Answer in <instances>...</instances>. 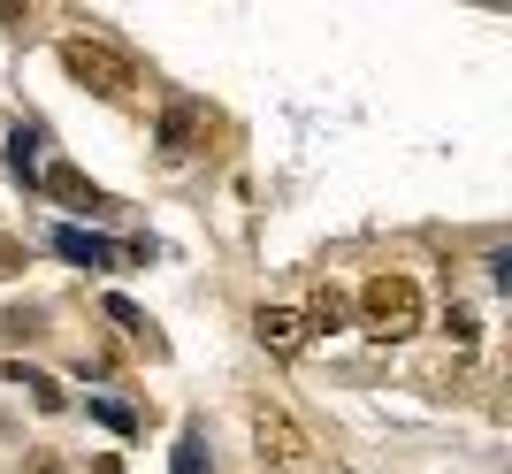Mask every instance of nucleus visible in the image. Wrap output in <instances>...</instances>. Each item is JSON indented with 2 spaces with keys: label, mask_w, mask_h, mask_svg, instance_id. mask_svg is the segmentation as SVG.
Returning a JSON list of instances; mask_svg holds the SVG:
<instances>
[{
  "label": "nucleus",
  "mask_w": 512,
  "mask_h": 474,
  "mask_svg": "<svg viewBox=\"0 0 512 474\" xmlns=\"http://www.w3.org/2000/svg\"><path fill=\"white\" fill-rule=\"evenodd\" d=\"M360 322H367V337H383V345H398V337H413L421 329V283L413 276H367L360 283Z\"/></svg>",
  "instance_id": "obj_1"
},
{
  "label": "nucleus",
  "mask_w": 512,
  "mask_h": 474,
  "mask_svg": "<svg viewBox=\"0 0 512 474\" xmlns=\"http://www.w3.org/2000/svg\"><path fill=\"white\" fill-rule=\"evenodd\" d=\"M62 69L85 92H100V100H123V92L138 85V69H130L115 46H100V39H62Z\"/></svg>",
  "instance_id": "obj_2"
},
{
  "label": "nucleus",
  "mask_w": 512,
  "mask_h": 474,
  "mask_svg": "<svg viewBox=\"0 0 512 474\" xmlns=\"http://www.w3.org/2000/svg\"><path fill=\"white\" fill-rule=\"evenodd\" d=\"M199 130H207V108H199V100H169V108H161V153L184 161V153L199 146Z\"/></svg>",
  "instance_id": "obj_3"
},
{
  "label": "nucleus",
  "mask_w": 512,
  "mask_h": 474,
  "mask_svg": "<svg viewBox=\"0 0 512 474\" xmlns=\"http://www.w3.org/2000/svg\"><path fill=\"white\" fill-rule=\"evenodd\" d=\"M253 329H260V345H268V352H283V360H291V352L306 345V314H299V306H260V314H253Z\"/></svg>",
  "instance_id": "obj_4"
},
{
  "label": "nucleus",
  "mask_w": 512,
  "mask_h": 474,
  "mask_svg": "<svg viewBox=\"0 0 512 474\" xmlns=\"http://www.w3.org/2000/svg\"><path fill=\"white\" fill-rule=\"evenodd\" d=\"M39 184L54 199H62V207H77V215H85V207H100V192H92L85 184V169H69V161H54V169H39Z\"/></svg>",
  "instance_id": "obj_5"
},
{
  "label": "nucleus",
  "mask_w": 512,
  "mask_h": 474,
  "mask_svg": "<svg viewBox=\"0 0 512 474\" xmlns=\"http://www.w3.org/2000/svg\"><path fill=\"white\" fill-rule=\"evenodd\" d=\"M260 452H268V459H283V467H299V459H306V436L291 429L283 413H260Z\"/></svg>",
  "instance_id": "obj_6"
},
{
  "label": "nucleus",
  "mask_w": 512,
  "mask_h": 474,
  "mask_svg": "<svg viewBox=\"0 0 512 474\" xmlns=\"http://www.w3.org/2000/svg\"><path fill=\"white\" fill-rule=\"evenodd\" d=\"M39 146H46V130L16 123V138H8V169H16L23 184H39Z\"/></svg>",
  "instance_id": "obj_7"
},
{
  "label": "nucleus",
  "mask_w": 512,
  "mask_h": 474,
  "mask_svg": "<svg viewBox=\"0 0 512 474\" xmlns=\"http://www.w3.org/2000/svg\"><path fill=\"white\" fill-rule=\"evenodd\" d=\"M54 253H62V260H85V268H100V260H123L115 245H100V237H85V230H54Z\"/></svg>",
  "instance_id": "obj_8"
},
{
  "label": "nucleus",
  "mask_w": 512,
  "mask_h": 474,
  "mask_svg": "<svg viewBox=\"0 0 512 474\" xmlns=\"http://www.w3.org/2000/svg\"><path fill=\"white\" fill-rule=\"evenodd\" d=\"M8 375H16V383H23V390H31V398H39V406H46V413H62V406H69V390H62V383H54V375H39V367H23V360H16V367H8Z\"/></svg>",
  "instance_id": "obj_9"
},
{
  "label": "nucleus",
  "mask_w": 512,
  "mask_h": 474,
  "mask_svg": "<svg viewBox=\"0 0 512 474\" xmlns=\"http://www.w3.org/2000/svg\"><path fill=\"white\" fill-rule=\"evenodd\" d=\"M344 291H314V306H306V329H344Z\"/></svg>",
  "instance_id": "obj_10"
},
{
  "label": "nucleus",
  "mask_w": 512,
  "mask_h": 474,
  "mask_svg": "<svg viewBox=\"0 0 512 474\" xmlns=\"http://www.w3.org/2000/svg\"><path fill=\"white\" fill-rule=\"evenodd\" d=\"M107 322H123L130 337H146V345H153V322H146V314H138V306L123 299V291H107Z\"/></svg>",
  "instance_id": "obj_11"
},
{
  "label": "nucleus",
  "mask_w": 512,
  "mask_h": 474,
  "mask_svg": "<svg viewBox=\"0 0 512 474\" xmlns=\"http://www.w3.org/2000/svg\"><path fill=\"white\" fill-rule=\"evenodd\" d=\"M176 474H207V459H199V436H184V444H176Z\"/></svg>",
  "instance_id": "obj_12"
},
{
  "label": "nucleus",
  "mask_w": 512,
  "mask_h": 474,
  "mask_svg": "<svg viewBox=\"0 0 512 474\" xmlns=\"http://www.w3.org/2000/svg\"><path fill=\"white\" fill-rule=\"evenodd\" d=\"M0 329H8V337H31V329H39V314H31V306H16V314H0Z\"/></svg>",
  "instance_id": "obj_13"
},
{
  "label": "nucleus",
  "mask_w": 512,
  "mask_h": 474,
  "mask_svg": "<svg viewBox=\"0 0 512 474\" xmlns=\"http://www.w3.org/2000/svg\"><path fill=\"white\" fill-rule=\"evenodd\" d=\"M23 268V237H0V276H16Z\"/></svg>",
  "instance_id": "obj_14"
},
{
  "label": "nucleus",
  "mask_w": 512,
  "mask_h": 474,
  "mask_svg": "<svg viewBox=\"0 0 512 474\" xmlns=\"http://www.w3.org/2000/svg\"><path fill=\"white\" fill-rule=\"evenodd\" d=\"M92 474H123V459H115V452H100V459H92Z\"/></svg>",
  "instance_id": "obj_15"
},
{
  "label": "nucleus",
  "mask_w": 512,
  "mask_h": 474,
  "mask_svg": "<svg viewBox=\"0 0 512 474\" xmlns=\"http://www.w3.org/2000/svg\"><path fill=\"white\" fill-rule=\"evenodd\" d=\"M31 474H62V459H31Z\"/></svg>",
  "instance_id": "obj_16"
}]
</instances>
